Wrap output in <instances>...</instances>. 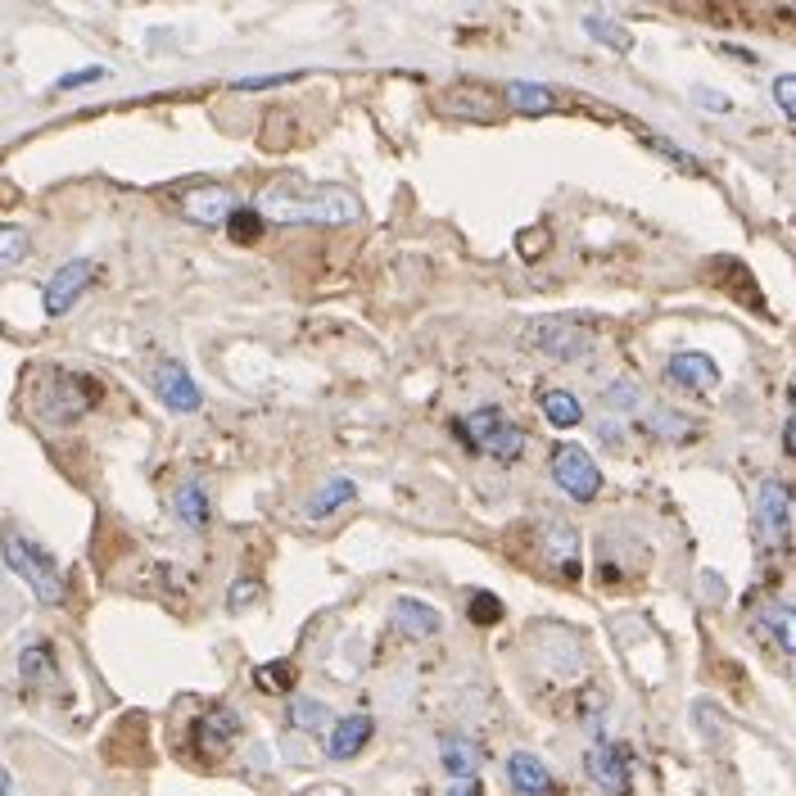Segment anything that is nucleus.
I'll list each match as a JSON object with an SVG mask.
<instances>
[{"instance_id":"473e14b6","label":"nucleus","mask_w":796,"mask_h":796,"mask_svg":"<svg viewBox=\"0 0 796 796\" xmlns=\"http://www.w3.org/2000/svg\"><path fill=\"white\" fill-rule=\"evenodd\" d=\"M607 408H616V412L638 408V385H633V380H616V385L607 389Z\"/></svg>"},{"instance_id":"ddd939ff","label":"nucleus","mask_w":796,"mask_h":796,"mask_svg":"<svg viewBox=\"0 0 796 796\" xmlns=\"http://www.w3.org/2000/svg\"><path fill=\"white\" fill-rule=\"evenodd\" d=\"M666 376H670L679 389H688V394H711V389L720 385L715 358H711V354H696V348H688V354H674L670 367H666Z\"/></svg>"},{"instance_id":"a19ab883","label":"nucleus","mask_w":796,"mask_h":796,"mask_svg":"<svg viewBox=\"0 0 796 796\" xmlns=\"http://www.w3.org/2000/svg\"><path fill=\"white\" fill-rule=\"evenodd\" d=\"M783 448L796 458V417H792V421H787V430H783Z\"/></svg>"},{"instance_id":"e433bc0d","label":"nucleus","mask_w":796,"mask_h":796,"mask_svg":"<svg viewBox=\"0 0 796 796\" xmlns=\"http://www.w3.org/2000/svg\"><path fill=\"white\" fill-rule=\"evenodd\" d=\"M259 597V584H235L231 593H227V607L235 611V607H244V603H254Z\"/></svg>"},{"instance_id":"39448f33","label":"nucleus","mask_w":796,"mask_h":796,"mask_svg":"<svg viewBox=\"0 0 796 796\" xmlns=\"http://www.w3.org/2000/svg\"><path fill=\"white\" fill-rule=\"evenodd\" d=\"M553 480L566 498H575V503H593L597 489H603V471H597L593 453L579 443H557V453H553Z\"/></svg>"},{"instance_id":"a18cd8bd","label":"nucleus","mask_w":796,"mask_h":796,"mask_svg":"<svg viewBox=\"0 0 796 796\" xmlns=\"http://www.w3.org/2000/svg\"><path fill=\"white\" fill-rule=\"evenodd\" d=\"M792 521H796V512H792Z\"/></svg>"},{"instance_id":"2eb2a0df","label":"nucleus","mask_w":796,"mask_h":796,"mask_svg":"<svg viewBox=\"0 0 796 796\" xmlns=\"http://www.w3.org/2000/svg\"><path fill=\"white\" fill-rule=\"evenodd\" d=\"M181 209L199 227H218V222H227L235 213V199H231L227 186H195V190L181 195Z\"/></svg>"},{"instance_id":"a878e982","label":"nucleus","mask_w":796,"mask_h":796,"mask_svg":"<svg viewBox=\"0 0 796 796\" xmlns=\"http://www.w3.org/2000/svg\"><path fill=\"white\" fill-rule=\"evenodd\" d=\"M263 213L259 209H235L231 218H227V235H231V244H259L263 240Z\"/></svg>"},{"instance_id":"c756f323","label":"nucleus","mask_w":796,"mask_h":796,"mask_svg":"<svg viewBox=\"0 0 796 796\" xmlns=\"http://www.w3.org/2000/svg\"><path fill=\"white\" fill-rule=\"evenodd\" d=\"M584 28H588L597 41H603V45L620 50V55H629V50H633V36H629L620 23H611V19H597V14H588V19H584Z\"/></svg>"},{"instance_id":"72a5a7b5","label":"nucleus","mask_w":796,"mask_h":796,"mask_svg":"<svg viewBox=\"0 0 796 796\" xmlns=\"http://www.w3.org/2000/svg\"><path fill=\"white\" fill-rule=\"evenodd\" d=\"M774 100H778V109H783L787 118H796V73L774 77Z\"/></svg>"},{"instance_id":"b1692460","label":"nucleus","mask_w":796,"mask_h":796,"mask_svg":"<svg viewBox=\"0 0 796 796\" xmlns=\"http://www.w3.org/2000/svg\"><path fill=\"white\" fill-rule=\"evenodd\" d=\"M290 724H294L298 733H322V729L335 724V715H331L326 702H313V696H294V702H290Z\"/></svg>"},{"instance_id":"7ed1b4c3","label":"nucleus","mask_w":796,"mask_h":796,"mask_svg":"<svg viewBox=\"0 0 796 796\" xmlns=\"http://www.w3.org/2000/svg\"><path fill=\"white\" fill-rule=\"evenodd\" d=\"M458 434L475 448V453H484V458H493V462H516V458L525 453V430H521L503 408H475V412L458 426Z\"/></svg>"},{"instance_id":"ea45409f","label":"nucleus","mask_w":796,"mask_h":796,"mask_svg":"<svg viewBox=\"0 0 796 796\" xmlns=\"http://www.w3.org/2000/svg\"><path fill=\"white\" fill-rule=\"evenodd\" d=\"M521 249H525V259H530V249H547V231H543V227H538L534 235L525 231V235H521Z\"/></svg>"},{"instance_id":"f3484780","label":"nucleus","mask_w":796,"mask_h":796,"mask_svg":"<svg viewBox=\"0 0 796 796\" xmlns=\"http://www.w3.org/2000/svg\"><path fill=\"white\" fill-rule=\"evenodd\" d=\"M371 737H376V720H371V715H348V720H335V724H331L326 752H331V761H354Z\"/></svg>"},{"instance_id":"393cba45","label":"nucleus","mask_w":796,"mask_h":796,"mask_svg":"<svg viewBox=\"0 0 796 796\" xmlns=\"http://www.w3.org/2000/svg\"><path fill=\"white\" fill-rule=\"evenodd\" d=\"M761 620H765V629L774 633V642L783 647V652H792V657H796V607L774 603V607H765V611H761Z\"/></svg>"},{"instance_id":"4c0bfd02","label":"nucleus","mask_w":796,"mask_h":796,"mask_svg":"<svg viewBox=\"0 0 796 796\" xmlns=\"http://www.w3.org/2000/svg\"><path fill=\"white\" fill-rule=\"evenodd\" d=\"M281 82H290V73H276V77H244L240 91H263V86H281Z\"/></svg>"},{"instance_id":"aec40b11","label":"nucleus","mask_w":796,"mask_h":796,"mask_svg":"<svg viewBox=\"0 0 796 796\" xmlns=\"http://www.w3.org/2000/svg\"><path fill=\"white\" fill-rule=\"evenodd\" d=\"M503 95L516 114H553L557 109V91H547L543 82H507Z\"/></svg>"},{"instance_id":"2f4dec72","label":"nucleus","mask_w":796,"mask_h":796,"mask_svg":"<svg viewBox=\"0 0 796 796\" xmlns=\"http://www.w3.org/2000/svg\"><path fill=\"white\" fill-rule=\"evenodd\" d=\"M443 105H458L453 114H467V105H475V114H484V109H493V100H489L484 91H471V86H458V91H448V95H443Z\"/></svg>"},{"instance_id":"79ce46f5","label":"nucleus","mask_w":796,"mask_h":796,"mask_svg":"<svg viewBox=\"0 0 796 796\" xmlns=\"http://www.w3.org/2000/svg\"><path fill=\"white\" fill-rule=\"evenodd\" d=\"M0 796H10V774H6V765H0Z\"/></svg>"},{"instance_id":"6e6552de","label":"nucleus","mask_w":796,"mask_h":796,"mask_svg":"<svg viewBox=\"0 0 796 796\" xmlns=\"http://www.w3.org/2000/svg\"><path fill=\"white\" fill-rule=\"evenodd\" d=\"M100 276V268L91 263V259H73V263H64L55 276L45 281V294H41V304H45V317H64L77 298L86 294V285Z\"/></svg>"},{"instance_id":"37998d69","label":"nucleus","mask_w":796,"mask_h":796,"mask_svg":"<svg viewBox=\"0 0 796 796\" xmlns=\"http://www.w3.org/2000/svg\"><path fill=\"white\" fill-rule=\"evenodd\" d=\"M317 796H354V792H317Z\"/></svg>"},{"instance_id":"20e7f679","label":"nucleus","mask_w":796,"mask_h":796,"mask_svg":"<svg viewBox=\"0 0 796 796\" xmlns=\"http://www.w3.org/2000/svg\"><path fill=\"white\" fill-rule=\"evenodd\" d=\"M0 553H6V566L36 593V603H60V597H64V575H60L55 557H50L45 547H36L23 534H6Z\"/></svg>"},{"instance_id":"dca6fc26","label":"nucleus","mask_w":796,"mask_h":796,"mask_svg":"<svg viewBox=\"0 0 796 796\" xmlns=\"http://www.w3.org/2000/svg\"><path fill=\"white\" fill-rule=\"evenodd\" d=\"M507 783L521 792V796H557V778L538 756L530 752H512L507 756Z\"/></svg>"},{"instance_id":"a211bd4d","label":"nucleus","mask_w":796,"mask_h":796,"mask_svg":"<svg viewBox=\"0 0 796 796\" xmlns=\"http://www.w3.org/2000/svg\"><path fill=\"white\" fill-rule=\"evenodd\" d=\"M439 761H443L448 774H453V783L475 778V769H480V746H475L471 737H462V733H443V742H439Z\"/></svg>"},{"instance_id":"412c9836","label":"nucleus","mask_w":796,"mask_h":796,"mask_svg":"<svg viewBox=\"0 0 796 796\" xmlns=\"http://www.w3.org/2000/svg\"><path fill=\"white\" fill-rule=\"evenodd\" d=\"M538 408H543V417L553 421L557 430H575V426L584 421V404H579V398H575L570 389H543Z\"/></svg>"},{"instance_id":"c03bdc74","label":"nucleus","mask_w":796,"mask_h":796,"mask_svg":"<svg viewBox=\"0 0 796 796\" xmlns=\"http://www.w3.org/2000/svg\"><path fill=\"white\" fill-rule=\"evenodd\" d=\"M792 404H796V376H792Z\"/></svg>"},{"instance_id":"9b49d317","label":"nucleus","mask_w":796,"mask_h":796,"mask_svg":"<svg viewBox=\"0 0 796 796\" xmlns=\"http://www.w3.org/2000/svg\"><path fill=\"white\" fill-rule=\"evenodd\" d=\"M584 769L588 778L611 792V796H629V752L616 742H593L588 746V756H584Z\"/></svg>"},{"instance_id":"5701e85b","label":"nucleus","mask_w":796,"mask_h":796,"mask_svg":"<svg viewBox=\"0 0 796 796\" xmlns=\"http://www.w3.org/2000/svg\"><path fill=\"white\" fill-rule=\"evenodd\" d=\"M19 670L32 688H45L55 683V652H50V642H28L23 657H19Z\"/></svg>"},{"instance_id":"bb28decb","label":"nucleus","mask_w":796,"mask_h":796,"mask_svg":"<svg viewBox=\"0 0 796 796\" xmlns=\"http://www.w3.org/2000/svg\"><path fill=\"white\" fill-rule=\"evenodd\" d=\"M642 140H647V145H652V149H657V155H661V159H670V164H674L679 172H692V177H702V172H706V168H702V164H696V159L688 155V149H679V145H674L670 136H657V132H642Z\"/></svg>"},{"instance_id":"f03ea898","label":"nucleus","mask_w":796,"mask_h":796,"mask_svg":"<svg viewBox=\"0 0 796 796\" xmlns=\"http://www.w3.org/2000/svg\"><path fill=\"white\" fill-rule=\"evenodd\" d=\"M28 408L36 421L45 426H77L95 404H100V380L86 371H69V367H36L28 376Z\"/></svg>"},{"instance_id":"f704fd0d","label":"nucleus","mask_w":796,"mask_h":796,"mask_svg":"<svg viewBox=\"0 0 796 796\" xmlns=\"http://www.w3.org/2000/svg\"><path fill=\"white\" fill-rule=\"evenodd\" d=\"M692 100H696V105H706L711 114H729V109H733V100H729V95H720V91H711V86H696V91H692Z\"/></svg>"},{"instance_id":"0eeeda50","label":"nucleus","mask_w":796,"mask_h":796,"mask_svg":"<svg viewBox=\"0 0 796 796\" xmlns=\"http://www.w3.org/2000/svg\"><path fill=\"white\" fill-rule=\"evenodd\" d=\"M534 538H538V553H543V562L553 566V570H557L566 584H575V579H579V530H575L570 521L547 516V521H538Z\"/></svg>"},{"instance_id":"58836bf2","label":"nucleus","mask_w":796,"mask_h":796,"mask_svg":"<svg viewBox=\"0 0 796 796\" xmlns=\"http://www.w3.org/2000/svg\"><path fill=\"white\" fill-rule=\"evenodd\" d=\"M443 796H484V787H480L475 778H462V783H453V787H448Z\"/></svg>"},{"instance_id":"4be33fe9","label":"nucleus","mask_w":796,"mask_h":796,"mask_svg":"<svg viewBox=\"0 0 796 796\" xmlns=\"http://www.w3.org/2000/svg\"><path fill=\"white\" fill-rule=\"evenodd\" d=\"M177 521L186 525V530H209V521H213V507H209V493L199 489V484H181L177 489Z\"/></svg>"},{"instance_id":"c9c22d12","label":"nucleus","mask_w":796,"mask_h":796,"mask_svg":"<svg viewBox=\"0 0 796 796\" xmlns=\"http://www.w3.org/2000/svg\"><path fill=\"white\" fill-rule=\"evenodd\" d=\"M105 77V69L100 64H91V69H77V73H69V77H60L55 82V91H73V86H91V82H100Z\"/></svg>"},{"instance_id":"423d86ee","label":"nucleus","mask_w":796,"mask_h":796,"mask_svg":"<svg viewBox=\"0 0 796 796\" xmlns=\"http://www.w3.org/2000/svg\"><path fill=\"white\" fill-rule=\"evenodd\" d=\"M190 742H195L199 761H222L231 746L240 742V715L231 706H222V702L205 706V715H199L195 729H190Z\"/></svg>"},{"instance_id":"1a4fd4ad","label":"nucleus","mask_w":796,"mask_h":796,"mask_svg":"<svg viewBox=\"0 0 796 796\" xmlns=\"http://www.w3.org/2000/svg\"><path fill=\"white\" fill-rule=\"evenodd\" d=\"M756 525L765 547H783L792 534V489L783 480H765L761 498H756Z\"/></svg>"},{"instance_id":"4468645a","label":"nucleus","mask_w":796,"mask_h":796,"mask_svg":"<svg viewBox=\"0 0 796 796\" xmlns=\"http://www.w3.org/2000/svg\"><path fill=\"white\" fill-rule=\"evenodd\" d=\"M389 625H394V633L421 642V638H434V633L443 629V616H439L430 603H421V597H394Z\"/></svg>"},{"instance_id":"6ab92c4d","label":"nucleus","mask_w":796,"mask_h":796,"mask_svg":"<svg viewBox=\"0 0 796 796\" xmlns=\"http://www.w3.org/2000/svg\"><path fill=\"white\" fill-rule=\"evenodd\" d=\"M358 498V484L354 480H344V475H335V480H326L313 498H308V507H304V516L308 521H326V516H335L339 507H348Z\"/></svg>"},{"instance_id":"f257e3e1","label":"nucleus","mask_w":796,"mask_h":796,"mask_svg":"<svg viewBox=\"0 0 796 796\" xmlns=\"http://www.w3.org/2000/svg\"><path fill=\"white\" fill-rule=\"evenodd\" d=\"M259 213L263 222H354L358 218V199L339 190V186H308V181H281L259 195Z\"/></svg>"},{"instance_id":"cd10ccee","label":"nucleus","mask_w":796,"mask_h":796,"mask_svg":"<svg viewBox=\"0 0 796 796\" xmlns=\"http://www.w3.org/2000/svg\"><path fill=\"white\" fill-rule=\"evenodd\" d=\"M32 249V235L23 227H0V272L6 268H19Z\"/></svg>"},{"instance_id":"f8f14e48","label":"nucleus","mask_w":796,"mask_h":796,"mask_svg":"<svg viewBox=\"0 0 796 796\" xmlns=\"http://www.w3.org/2000/svg\"><path fill=\"white\" fill-rule=\"evenodd\" d=\"M525 339L538 348V354L557 358V363H570L588 348V335L579 326H570V322H534V331Z\"/></svg>"},{"instance_id":"9d476101","label":"nucleus","mask_w":796,"mask_h":796,"mask_svg":"<svg viewBox=\"0 0 796 796\" xmlns=\"http://www.w3.org/2000/svg\"><path fill=\"white\" fill-rule=\"evenodd\" d=\"M149 385H155L159 394V404L168 412H199V404H205V394H199V385L190 380V371L181 363H155V371H149Z\"/></svg>"},{"instance_id":"7c9ffc66","label":"nucleus","mask_w":796,"mask_h":796,"mask_svg":"<svg viewBox=\"0 0 796 796\" xmlns=\"http://www.w3.org/2000/svg\"><path fill=\"white\" fill-rule=\"evenodd\" d=\"M467 616H471L475 625H498V620H503V603H498L493 593L475 588V593L467 597Z\"/></svg>"},{"instance_id":"c85d7f7f","label":"nucleus","mask_w":796,"mask_h":796,"mask_svg":"<svg viewBox=\"0 0 796 796\" xmlns=\"http://www.w3.org/2000/svg\"><path fill=\"white\" fill-rule=\"evenodd\" d=\"M254 683L263 692H290L298 683V670H294V661H268V666L254 670Z\"/></svg>"}]
</instances>
